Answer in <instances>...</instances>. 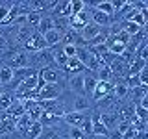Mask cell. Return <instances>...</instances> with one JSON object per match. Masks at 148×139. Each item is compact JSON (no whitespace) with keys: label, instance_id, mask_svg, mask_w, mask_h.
Here are the masks:
<instances>
[{"label":"cell","instance_id":"ac0fdd59","mask_svg":"<svg viewBox=\"0 0 148 139\" xmlns=\"http://www.w3.org/2000/svg\"><path fill=\"white\" fill-rule=\"evenodd\" d=\"M41 17H43L41 13H35V11H32L30 15L26 17V22H28V26H30V28H34V30H35V28H37V24H39V21H41Z\"/></svg>","mask_w":148,"mask_h":139},{"label":"cell","instance_id":"4fadbf2b","mask_svg":"<svg viewBox=\"0 0 148 139\" xmlns=\"http://www.w3.org/2000/svg\"><path fill=\"white\" fill-rule=\"evenodd\" d=\"M13 102H15V95H13V91L2 89V93H0V111H6Z\"/></svg>","mask_w":148,"mask_h":139},{"label":"cell","instance_id":"ffe728a7","mask_svg":"<svg viewBox=\"0 0 148 139\" xmlns=\"http://www.w3.org/2000/svg\"><path fill=\"white\" fill-rule=\"evenodd\" d=\"M13 4L15 2H0V22L6 19V15H8V11L13 8Z\"/></svg>","mask_w":148,"mask_h":139},{"label":"cell","instance_id":"7a4b0ae2","mask_svg":"<svg viewBox=\"0 0 148 139\" xmlns=\"http://www.w3.org/2000/svg\"><path fill=\"white\" fill-rule=\"evenodd\" d=\"M65 93V85L63 82H58V83H46L43 89H39L37 93V100H58Z\"/></svg>","mask_w":148,"mask_h":139},{"label":"cell","instance_id":"ba28073f","mask_svg":"<svg viewBox=\"0 0 148 139\" xmlns=\"http://www.w3.org/2000/svg\"><path fill=\"white\" fill-rule=\"evenodd\" d=\"M61 32H58L54 28V30H50V32H46V34L43 35V39H45V46L46 48H54V46H58V45H61Z\"/></svg>","mask_w":148,"mask_h":139},{"label":"cell","instance_id":"9c48e42d","mask_svg":"<svg viewBox=\"0 0 148 139\" xmlns=\"http://www.w3.org/2000/svg\"><path fill=\"white\" fill-rule=\"evenodd\" d=\"M50 30H54V17L48 13V15L41 17V21H39V24H37V28H35V32L41 34V35H45L46 32H50Z\"/></svg>","mask_w":148,"mask_h":139},{"label":"cell","instance_id":"d6986e66","mask_svg":"<svg viewBox=\"0 0 148 139\" xmlns=\"http://www.w3.org/2000/svg\"><path fill=\"white\" fill-rule=\"evenodd\" d=\"M67 136L69 139H87V136L80 128H67Z\"/></svg>","mask_w":148,"mask_h":139},{"label":"cell","instance_id":"2e32d148","mask_svg":"<svg viewBox=\"0 0 148 139\" xmlns=\"http://www.w3.org/2000/svg\"><path fill=\"white\" fill-rule=\"evenodd\" d=\"M145 67H146V61H143V59H137V58H135V61H133V63L128 67V76H130V74H139Z\"/></svg>","mask_w":148,"mask_h":139},{"label":"cell","instance_id":"5bb4252c","mask_svg":"<svg viewBox=\"0 0 148 139\" xmlns=\"http://www.w3.org/2000/svg\"><path fill=\"white\" fill-rule=\"evenodd\" d=\"M128 95L132 96V104H139V102H141L143 98H145V96H148V93H146V85H139V87H135V89H130L128 91Z\"/></svg>","mask_w":148,"mask_h":139},{"label":"cell","instance_id":"52a82bcc","mask_svg":"<svg viewBox=\"0 0 148 139\" xmlns=\"http://www.w3.org/2000/svg\"><path fill=\"white\" fill-rule=\"evenodd\" d=\"M96 76H95V72H83V95L87 96V98H91V95H92V91H95V87H96Z\"/></svg>","mask_w":148,"mask_h":139},{"label":"cell","instance_id":"6da1fadb","mask_svg":"<svg viewBox=\"0 0 148 139\" xmlns=\"http://www.w3.org/2000/svg\"><path fill=\"white\" fill-rule=\"evenodd\" d=\"M2 59H4V65H8L9 69H13V71L30 67V65H28V54L24 50H11L9 56H4Z\"/></svg>","mask_w":148,"mask_h":139},{"label":"cell","instance_id":"603a6c76","mask_svg":"<svg viewBox=\"0 0 148 139\" xmlns=\"http://www.w3.org/2000/svg\"><path fill=\"white\" fill-rule=\"evenodd\" d=\"M2 119H4V111H0V122H2Z\"/></svg>","mask_w":148,"mask_h":139},{"label":"cell","instance_id":"9a60e30c","mask_svg":"<svg viewBox=\"0 0 148 139\" xmlns=\"http://www.w3.org/2000/svg\"><path fill=\"white\" fill-rule=\"evenodd\" d=\"M37 139H61V132L56 126H46L43 128V132H41V136Z\"/></svg>","mask_w":148,"mask_h":139},{"label":"cell","instance_id":"44dd1931","mask_svg":"<svg viewBox=\"0 0 148 139\" xmlns=\"http://www.w3.org/2000/svg\"><path fill=\"white\" fill-rule=\"evenodd\" d=\"M135 119H139V120H145L146 122V119H148V109H145V108H141V106H135Z\"/></svg>","mask_w":148,"mask_h":139},{"label":"cell","instance_id":"7c38bea8","mask_svg":"<svg viewBox=\"0 0 148 139\" xmlns=\"http://www.w3.org/2000/svg\"><path fill=\"white\" fill-rule=\"evenodd\" d=\"M43 128L45 126L39 122V120H34V122L30 124V128L26 130V133H24V137H22V139H37V137L41 136V132H43Z\"/></svg>","mask_w":148,"mask_h":139},{"label":"cell","instance_id":"5b68a950","mask_svg":"<svg viewBox=\"0 0 148 139\" xmlns=\"http://www.w3.org/2000/svg\"><path fill=\"white\" fill-rule=\"evenodd\" d=\"M87 117H89L87 113H80V111H67V113L63 115L61 122H65L69 128H80Z\"/></svg>","mask_w":148,"mask_h":139},{"label":"cell","instance_id":"e0dca14e","mask_svg":"<svg viewBox=\"0 0 148 139\" xmlns=\"http://www.w3.org/2000/svg\"><path fill=\"white\" fill-rule=\"evenodd\" d=\"M85 8H87V2H83V0H74V2H71V11H72V15L82 13Z\"/></svg>","mask_w":148,"mask_h":139},{"label":"cell","instance_id":"30bf717a","mask_svg":"<svg viewBox=\"0 0 148 139\" xmlns=\"http://www.w3.org/2000/svg\"><path fill=\"white\" fill-rule=\"evenodd\" d=\"M11 80H13V69H9L8 65H0V87L8 89Z\"/></svg>","mask_w":148,"mask_h":139},{"label":"cell","instance_id":"8992f818","mask_svg":"<svg viewBox=\"0 0 148 139\" xmlns=\"http://www.w3.org/2000/svg\"><path fill=\"white\" fill-rule=\"evenodd\" d=\"M111 89H113V82H96V87L91 95V100H95V102L102 100L106 95L111 93Z\"/></svg>","mask_w":148,"mask_h":139},{"label":"cell","instance_id":"3957f363","mask_svg":"<svg viewBox=\"0 0 148 139\" xmlns=\"http://www.w3.org/2000/svg\"><path fill=\"white\" fill-rule=\"evenodd\" d=\"M37 76H39L45 83H58V82H61V69H58L54 63L46 65V67L37 71Z\"/></svg>","mask_w":148,"mask_h":139},{"label":"cell","instance_id":"7402d4cb","mask_svg":"<svg viewBox=\"0 0 148 139\" xmlns=\"http://www.w3.org/2000/svg\"><path fill=\"white\" fill-rule=\"evenodd\" d=\"M0 139H22V137L17 136V133H9V136H4V137H0Z\"/></svg>","mask_w":148,"mask_h":139},{"label":"cell","instance_id":"8fae6325","mask_svg":"<svg viewBox=\"0 0 148 139\" xmlns=\"http://www.w3.org/2000/svg\"><path fill=\"white\" fill-rule=\"evenodd\" d=\"M89 6H92L96 11H102V13H106V15H109V17H113V13H115V8H113V2H111V0L92 2V4H89ZM111 21H113V19H111Z\"/></svg>","mask_w":148,"mask_h":139},{"label":"cell","instance_id":"277c9868","mask_svg":"<svg viewBox=\"0 0 148 139\" xmlns=\"http://www.w3.org/2000/svg\"><path fill=\"white\" fill-rule=\"evenodd\" d=\"M22 48H24L26 54H34V52H39V50H45V39L41 34H37V32L34 30L30 34V37L24 41V45H22Z\"/></svg>","mask_w":148,"mask_h":139}]
</instances>
